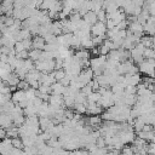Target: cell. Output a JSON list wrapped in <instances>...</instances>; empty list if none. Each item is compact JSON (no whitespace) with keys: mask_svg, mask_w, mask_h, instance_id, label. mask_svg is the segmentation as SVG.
<instances>
[{"mask_svg":"<svg viewBox=\"0 0 155 155\" xmlns=\"http://www.w3.org/2000/svg\"><path fill=\"white\" fill-rule=\"evenodd\" d=\"M11 143H12V145L15 147V148H18V149H23V142H22V139L19 138V137H13V138H11Z\"/></svg>","mask_w":155,"mask_h":155,"instance_id":"cell-3","label":"cell"},{"mask_svg":"<svg viewBox=\"0 0 155 155\" xmlns=\"http://www.w3.org/2000/svg\"><path fill=\"white\" fill-rule=\"evenodd\" d=\"M44 45H45V40H44V36H41V35H35L31 39V48L42 50Z\"/></svg>","mask_w":155,"mask_h":155,"instance_id":"cell-1","label":"cell"},{"mask_svg":"<svg viewBox=\"0 0 155 155\" xmlns=\"http://www.w3.org/2000/svg\"><path fill=\"white\" fill-rule=\"evenodd\" d=\"M13 48L16 50V52H19V51H23V50H25V48H24V46H23V44H22V41H15Z\"/></svg>","mask_w":155,"mask_h":155,"instance_id":"cell-4","label":"cell"},{"mask_svg":"<svg viewBox=\"0 0 155 155\" xmlns=\"http://www.w3.org/2000/svg\"><path fill=\"white\" fill-rule=\"evenodd\" d=\"M154 48L153 47H145L143 50V58H154Z\"/></svg>","mask_w":155,"mask_h":155,"instance_id":"cell-2","label":"cell"}]
</instances>
